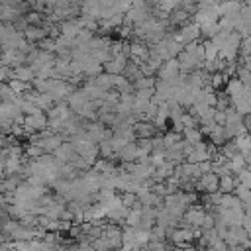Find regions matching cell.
Instances as JSON below:
<instances>
[{
    "label": "cell",
    "instance_id": "obj_9",
    "mask_svg": "<svg viewBox=\"0 0 251 251\" xmlns=\"http://www.w3.org/2000/svg\"><path fill=\"white\" fill-rule=\"evenodd\" d=\"M243 90H245V84L239 80V78H229L227 80V84H226V94L229 96V100H231V104L235 102V100H239V98H243Z\"/></svg>",
    "mask_w": 251,
    "mask_h": 251
},
{
    "label": "cell",
    "instance_id": "obj_29",
    "mask_svg": "<svg viewBox=\"0 0 251 251\" xmlns=\"http://www.w3.org/2000/svg\"><path fill=\"white\" fill-rule=\"evenodd\" d=\"M239 16L243 18V22L251 24V4H245V6H241V10H239Z\"/></svg>",
    "mask_w": 251,
    "mask_h": 251
},
{
    "label": "cell",
    "instance_id": "obj_3",
    "mask_svg": "<svg viewBox=\"0 0 251 251\" xmlns=\"http://www.w3.org/2000/svg\"><path fill=\"white\" fill-rule=\"evenodd\" d=\"M196 188L204 190V192H216V190H220V176L214 171L202 173L200 178L196 180Z\"/></svg>",
    "mask_w": 251,
    "mask_h": 251
},
{
    "label": "cell",
    "instance_id": "obj_19",
    "mask_svg": "<svg viewBox=\"0 0 251 251\" xmlns=\"http://www.w3.org/2000/svg\"><path fill=\"white\" fill-rule=\"evenodd\" d=\"M8 84L14 88V92L16 94H22V92H25V90H29V88H33L31 86V82H25V80H20V78H8Z\"/></svg>",
    "mask_w": 251,
    "mask_h": 251
},
{
    "label": "cell",
    "instance_id": "obj_23",
    "mask_svg": "<svg viewBox=\"0 0 251 251\" xmlns=\"http://www.w3.org/2000/svg\"><path fill=\"white\" fill-rule=\"evenodd\" d=\"M204 49H206V59H218L220 49H218V45L212 39H206L204 41Z\"/></svg>",
    "mask_w": 251,
    "mask_h": 251
},
{
    "label": "cell",
    "instance_id": "obj_17",
    "mask_svg": "<svg viewBox=\"0 0 251 251\" xmlns=\"http://www.w3.org/2000/svg\"><path fill=\"white\" fill-rule=\"evenodd\" d=\"M233 194L241 200V204H251V188H247L245 184L237 182L235 188H233Z\"/></svg>",
    "mask_w": 251,
    "mask_h": 251
},
{
    "label": "cell",
    "instance_id": "obj_22",
    "mask_svg": "<svg viewBox=\"0 0 251 251\" xmlns=\"http://www.w3.org/2000/svg\"><path fill=\"white\" fill-rule=\"evenodd\" d=\"M24 153H25L27 159H37V157H41L45 151H43L37 143H27V145L24 147Z\"/></svg>",
    "mask_w": 251,
    "mask_h": 251
},
{
    "label": "cell",
    "instance_id": "obj_26",
    "mask_svg": "<svg viewBox=\"0 0 251 251\" xmlns=\"http://www.w3.org/2000/svg\"><path fill=\"white\" fill-rule=\"evenodd\" d=\"M39 47H41V49H45V51H53V53H55V47H57V39L47 35L45 39H41V41H39Z\"/></svg>",
    "mask_w": 251,
    "mask_h": 251
},
{
    "label": "cell",
    "instance_id": "obj_5",
    "mask_svg": "<svg viewBox=\"0 0 251 251\" xmlns=\"http://www.w3.org/2000/svg\"><path fill=\"white\" fill-rule=\"evenodd\" d=\"M131 127L135 131V137H153L159 131L157 124L151 122V120H137V122H133Z\"/></svg>",
    "mask_w": 251,
    "mask_h": 251
},
{
    "label": "cell",
    "instance_id": "obj_18",
    "mask_svg": "<svg viewBox=\"0 0 251 251\" xmlns=\"http://www.w3.org/2000/svg\"><path fill=\"white\" fill-rule=\"evenodd\" d=\"M112 80H114V75H110V73H106V71H102L100 75H96V76H94V82H96L98 86H102L104 90H110V88H114Z\"/></svg>",
    "mask_w": 251,
    "mask_h": 251
},
{
    "label": "cell",
    "instance_id": "obj_20",
    "mask_svg": "<svg viewBox=\"0 0 251 251\" xmlns=\"http://www.w3.org/2000/svg\"><path fill=\"white\" fill-rule=\"evenodd\" d=\"M245 165H247V163H245V159H243V153H241V151H237V153H235V155L229 159L231 173H235V175H237V173H239V171H241Z\"/></svg>",
    "mask_w": 251,
    "mask_h": 251
},
{
    "label": "cell",
    "instance_id": "obj_8",
    "mask_svg": "<svg viewBox=\"0 0 251 251\" xmlns=\"http://www.w3.org/2000/svg\"><path fill=\"white\" fill-rule=\"evenodd\" d=\"M49 35V31H47V27L45 25H27L25 29H24V37L27 39V41H31V43H39L41 39H45Z\"/></svg>",
    "mask_w": 251,
    "mask_h": 251
},
{
    "label": "cell",
    "instance_id": "obj_30",
    "mask_svg": "<svg viewBox=\"0 0 251 251\" xmlns=\"http://www.w3.org/2000/svg\"><path fill=\"white\" fill-rule=\"evenodd\" d=\"M12 25H14V27H16L18 31H24V29H25V27L29 25V22L25 20V16H20V18H18V20H16V22H14Z\"/></svg>",
    "mask_w": 251,
    "mask_h": 251
},
{
    "label": "cell",
    "instance_id": "obj_13",
    "mask_svg": "<svg viewBox=\"0 0 251 251\" xmlns=\"http://www.w3.org/2000/svg\"><path fill=\"white\" fill-rule=\"evenodd\" d=\"M239 10H241L239 0H224L220 4V18L222 16H229V14H237Z\"/></svg>",
    "mask_w": 251,
    "mask_h": 251
},
{
    "label": "cell",
    "instance_id": "obj_31",
    "mask_svg": "<svg viewBox=\"0 0 251 251\" xmlns=\"http://www.w3.org/2000/svg\"><path fill=\"white\" fill-rule=\"evenodd\" d=\"M10 75H12V67L0 63V82H4L6 78H10Z\"/></svg>",
    "mask_w": 251,
    "mask_h": 251
},
{
    "label": "cell",
    "instance_id": "obj_28",
    "mask_svg": "<svg viewBox=\"0 0 251 251\" xmlns=\"http://www.w3.org/2000/svg\"><path fill=\"white\" fill-rule=\"evenodd\" d=\"M239 53H241V57L251 55V35L241 37V47H239Z\"/></svg>",
    "mask_w": 251,
    "mask_h": 251
},
{
    "label": "cell",
    "instance_id": "obj_2",
    "mask_svg": "<svg viewBox=\"0 0 251 251\" xmlns=\"http://www.w3.org/2000/svg\"><path fill=\"white\" fill-rule=\"evenodd\" d=\"M182 75L180 73V65H178V59L176 57H171V59H165L157 71V78H163V80H171L175 76Z\"/></svg>",
    "mask_w": 251,
    "mask_h": 251
},
{
    "label": "cell",
    "instance_id": "obj_25",
    "mask_svg": "<svg viewBox=\"0 0 251 251\" xmlns=\"http://www.w3.org/2000/svg\"><path fill=\"white\" fill-rule=\"evenodd\" d=\"M237 182H241V184H245L247 188H251V169H241L239 173H237Z\"/></svg>",
    "mask_w": 251,
    "mask_h": 251
},
{
    "label": "cell",
    "instance_id": "obj_6",
    "mask_svg": "<svg viewBox=\"0 0 251 251\" xmlns=\"http://www.w3.org/2000/svg\"><path fill=\"white\" fill-rule=\"evenodd\" d=\"M127 59H129V57H127L126 53H120V55H114L112 59H108L106 63H102V67H104V71L110 73V75H120V73H124Z\"/></svg>",
    "mask_w": 251,
    "mask_h": 251
},
{
    "label": "cell",
    "instance_id": "obj_14",
    "mask_svg": "<svg viewBox=\"0 0 251 251\" xmlns=\"http://www.w3.org/2000/svg\"><path fill=\"white\" fill-rule=\"evenodd\" d=\"M182 139V131H176V129H169L163 133V143H165V149H171L173 145H176L178 141Z\"/></svg>",
    "mask_w": 251,
    "mask_h": 251
},
{
    "label": "cell",
    "instance_id": "obj_11",
    "mask_svg": "<svg viewBox=\"0 0 251 251\" xmlns=\"http://www.w3.org/2000/svg\"><path fill=\"white\" fill-rule=\"evenodd\" d=\"M120 159H122V163H133V161H137V157H139V151H137V143L135 141H129L126 147H122L120 151Z\"/></svg>",
    "mask_w": 251,
    "mask_h": 251
},
{
    "label": "cell",
    "instance_id": "obj_10",
    "mask_svg": "<svg viewBox=\"0 0 251 251\" xmlns=\"http://www.w3.org/2000/svg\"><path fill=\"white\" fill-rule=\"evenodd\" d=\"M20 78V80H25V82H31L35 76H37V73L31 69V65H20V67H16V69H12V75H10V78Z\"/></svg>",
    "mask_w": 251,
    "mask_h": 251
},
{
    "label": "cell",
    "instance_id": "obj_24",
    "mask_svg": "<svg viewBox=\"0 0 251 251\" xmlns=\"http://www.w3.org/2000/svg\"><path fill=\"white\" fill-rule=\"evenodd\" d=\"M237 78L243 82V84H251V69H247L245 65L243 67H237Z\"/></svg>",
    "mask_w": 251,
    "mask_h": 251
},
{
    "label": "cell",
    "instance_id": "obj_15",
    "mask_svg": "<svg viewBox=\"0 0 251 251\" xmlns=\"http://www.w3.org/2000/svg\"><path fill=\"white\" fill-rule=\"evenodd\" d=\"M202 129H198V127H184L182 129V137L188 141V143H198V141H202Z\"/></svg>",
    "mask_w": 251,
    "mask_h": 251
},
{
    "label": "cell",
    "instance_id": "obj_12",
    "mask_svg": "<svg viewBox=\"0 0 251 251\" xmlns=\"http://www.w3.org/2000/svg\"><path fill=\"white\" fill-rule=\"evenodd\" d=\"M188 16H190V14H188L184 8L176 6L175 10L169 12V24H171L173 27H175V25H180V27H182V25L188 22Z\"/></svg>",
    "mask_w": 251,
    "mask_h": 251
},
{
    "label": "cell",
    "instance_id": "obj_21",
    "mask_svg": "<svg viewBox=\"0 0 251 251\" xmlns=\"http://www.w3.org/2000/svg\"><path fill=\"white\" fill-rule=\"evenodd\" d=\"M16 92H14V88L10 86V84H4V82H0V102H12V100H16Z\"/></svg>",
    "mask_w": 251,
    "mask_h": 251
},
{
    "label": "cell",
    "instance_id": "obj_1",
    "mask_svg": "<svg viewBox=\"0 0 251 251\" xmlns=\"http://www.w3.org/2000/svg\"><path fill=\"white\" fill-rule=\"evenodd\" d=\"M239 47H241V33L233 29V31H229V35H227L226 43L222 45L218 57H222L226 61H233L237 57V53H239Z\"/></svg>",
    "mask_w": 251,
    "mask_h": 251
},
{
    "label": "cell",
    "instance_id": "obj_4",
    "mask_svg": "<svg viewBox=\"0 0 251 251\" xmlns=\"http://www.w3.org/2000/svg\"><path fill=\"white\" fill-rule=\"evenodd\" d=\"M202 35V31H200V25L196 24V22H192V24H184L182 27H180V31H176L175 33V37H176V41H180L182 43V47L188 43V41H194V39H198Z\"/></svg>",
    "mask_w": 251,
    "mask_h": 251
},
{
    "label": "cell",
    "instance_id": "obj_7",
    "mask_svg": "<svg viewBox=\"0 0 251 251\" xmlns=\"http://www.w3.org/2000/svg\"><path fill=\"white\" fill-rule=\"evenodd\" d=\"M90 98H88V94H86V90L84 88H75L69 96H67V104L71 106V110L73 112H78L86 102H88Z\"/></svg>",
    "mask_w": 251,
    "mask_h": 251
},
{
    "label": "cell",
    "instance_id": "obj_27",
    "mask_svg": "<svg viewBox=\"0 0 251 251\" xmlns=\"http://www.w3.org/2000/svg\"><path fill=\"white\" fill-rule=\"evenodd\" d=\"M120 198H122V204L127 206V208H131V206L137 202V194H135V192H124Z\"/></svg>",
    "mask_w": 251,
    "mask_h": 251
},
{
    "label": "cell",
    "instance_id": "obj_16",
    "mask_svg": "<svg viewBox=\"0 0 251 251\" xmlns=\"http://www.w3.org/2000/svg\"><path fill=\"white\" fill-rule=\"evenodd\" d=\"M235 184H237V176H231V173L220 176V190L222 192H233Z\"/></svg>",
    "mask_w": 251,
    "mask_h": 251
}]
</instances>
